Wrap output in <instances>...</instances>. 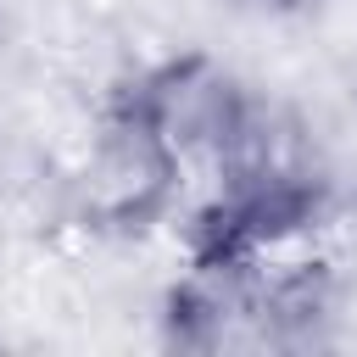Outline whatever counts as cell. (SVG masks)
I'll return each instance as SVG.
<instances>
[{
    "label": "cell",
    "mask_w": 357,
    "mask_h": 357,
    "mask_svg": "<svg viewBox=\"0 0 357 357\" xmlns=\"http://www.w3.org/2000/svg\"><path fill=\"white\" fill-rule=\"evenodd\" d=\"M268 11H284V17H296V11H318V6H329V0H262Z\"/></svg>",
    "instance_id": "1"
}]
</instances>
